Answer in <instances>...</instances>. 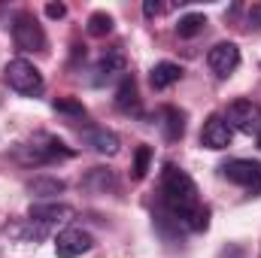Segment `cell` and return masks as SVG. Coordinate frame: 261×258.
<instances>
[{
	"label": "cell",
	"mask_w": 261,
	"mask_h": 258,
	"mask_svg": "<svg viewBox=\"0 0 261 258\" xmlns=\"http://www.w3.org/2000/svg\"><path fill=\"white\" fill-rule=\"evenodd\" d=\"M113 31V18L107 15V12H91V18H88V34L91 37H107Z\"/></svg>",
	"instance_id": "obj_16"
},
{
	"label": "cell",
	"mask_w": 261,
	"mask_h": 258,
	"mask_svg": "<svg viewBox=\"0 0 261 258\" xmlns=\"http://www.w3.org/2000/svg\"><path fill=\"white\" fill-rule=\"evenodd\" d=\"M161 200H164V207L170 210V216L179 225H189L192 231L206 228V210L200 207L197 186L186 170H179L173 164L164 167V173H161Z\"/></svg>",
	"instance_id": "obj_1"
},
{
	"label": "cell",
	"mask_w": 261,
	"mask_h": 258,
	"mask_svg": "<svg viewBox=\"0 0 261 258\" xmlns=\"http://www.w3.org/2000/svg\"><path fill=\"white\" fill-rule=\"evenodd\" d=\"M143 12H146V15H158V12H161V6H158V3H152V0H146V3H143Z\"/></svg>",
	"instance_id": "obj_22"
},
{
	"label": "cell",
	"mask_w": 261,
	"mask_h": 258,
	"mask_svg": "<svg viewBox=\"0 0 261 258\" xmlns=\"http://www.w3.org/2000/svg\"><path fill=\"white\" fill-rule=\"evenodd\" d=\"M46 15H49V18H64L67 6L64 3H49V6H46Z\"/></svg>",
	"instance_id": "obj_20"
},
{
	"label": "cell",
	"mask_w": 261,
	"mask_h": 258,
	"mask_svg": "<svg viewBox=\"0 0 261 258\" xmlns=\"http://www.w3.org/2000/svg\"><path fill=\"white\" fill-rule=\"evenodd\" d=\"M179 79H182V67L173 64V61H161V64L152 67V73H149V82H152L155 91H164V88L176 85Z\"/></svg>",
	"instance_id": "obj_10"
},
{
	"label": "cell",
	"mask_w": 261,
	"mask_h": 258,
	"mask_svg": "<svg viewBox=\"0 0 261 258\" xmlns=\"http://www.w3.org/2000/svg\"><path fill=\"white\" fill-rule=\"evenodd\" d=\"M55 110L58 113H73V116H85L82 104H76V100H55Z\"/></svg>",
	"instance_id": "obj_19"
},
{
	"label": "cell",
	"mask_w": 261,
	"mask_h": 258,
	"mask_svg": "<svg viewBox=\"0 0 261 258\" xmlns=\"http://www.w3.org/2000/svg\"><path fill=\"white\" fill-rule=\"evenodd\" d=\"M12 40L21 52H43L46 49V34L40 28V21L31 12H18L15 24H12Z\"/></svg>",
	"instance_id": "obj_3"
},
{
	"label": "cell",
	"mask_w": 261,
	"mask_h": 258,
	"mask_svg": "<svg viewBox=\"0 0 261 258\" xmlns=\"http://www.w3.org/2000/svg\"><path fill=\"white\" fill-rule=\"evenodd\" d=\"M225 179H231L234 186L246 189L252 194H261V161H249V158H234L222 167Z\"/></svg>",
	"instance_id": "obj_6"
},
{
	"label": "cell",
	"mask_w": 261,
	"mask_h": 258,
	"mask_svg": "<svg viewBox=\"0 0 261 258\" xmlns=\"http://www.w3.org/2000/svg\"><path fill=\"white\" fill-rule=\"evenodd\" d=\"M149 161H152V149H149V146H140L137 155H134V179H143V176H146Z\"/></svg>",
	"instance_id": "obj_18"
},
{
	"label": "cell",
	"mask_w": 261,
	"mask_h": 258,
	"mask_svg": "<svg viewBox=\"0 0 261 258\" xmlns=\"http://www.w3.org/2000/svg\"><path fill=\"white\" fill-rule=\"evenodd\" d=\"M228 128L240 131L246 137H261V107L252 100H234L228 107Z\"/></svg>",
	"instance_id": "obj_4"
},
{
	"label": "cell",
	"mask_w": 261,
	"mask_h": 258,
	"mask_svg": "<svg viewBox=\"0 0 261 258\" xmlns=\"http://www.w3.org/2000/svg\"><path fill=\"white\" fill-rule=\"evenodd\" d=\"M206 64H210V70L216 76H222V79L231 76L240 67V49H237V43H216L210 49V55H206Z\"/></svg>",
	"instance_id": "obj_8"
},
{
	"label": "cell",
	"mask_w": 261,
	"mask_h": 258,
	"mask_svg": "<svg viewBox=\"0 0 261 258\" xmlns=\"http://www.w3.org/2000/svg\"><path fill=\"white\" fill-rule=\"evenodd\" d=\"M88 143H91L100 155H119V149H122L119 137H116L113 131H107V128H94L91 134H88Z\"/></svg>",
	"instance_id": "obj_11"
},
{
	"label": "cell",
	"mask_w": 261,
	"mask_h": 258,
	"mask_svg": "<svg viewBox=\"0 0 261 258\" xmlns=\"http://www.w3.org/2000/svg\"><path fill=\"white\" fill-rule=\"evenodd\" d=\"M164 119H167V140H179L182 131H186V125H182V113H176L173 107H167V110H164Z\"/></svg>",
	"instance_id": "obj_17"
},
{
	"label": "cell",
	"mask_w": 261,
	"mask_h": 258,
	"mask_svg": "<svg viewBox=\"0 0 261 258\" xmlns=\"http://www.w3.org/2000/svg\"><path fill=\"white\" fill-rule=\"evenodd\" d=\"M67 186L61 179H55V176H34L31 183H28V192L31 194H40V197H52V194H61Z\"/></svg>",
	"instance_id": "obj_14"
},
{
	"label": "cell",
	"mask_w": 261,
	"mask_h": 258,
	"mask_svg": "<svg viewBox=\"0 0 261 258\" xmlns=\"http://www.w3.org/2000/svg\"><path fill=\"white\" fill-rule=\"evenodd\" d=\"M94 85H103L107 79H113V76H119V73H125V58L122 55H107V58H100V64L94 67Z\"/></svg>",
	"instance_id": "obj_13"
},
{
	"label": "cell",
	"mask_w": 261,
	"mask_h": 258,
	"mask_svg": "<svg viewBox=\"0 0 261 258\" xmlns=\"http://www.w3.org/2000/svg\"><path fill=\"white\" fill-rule=\"evenodd\" d=\"M6 85H9L12 91L24 94V97H34V94L43 91V73L31 64V61L15 58V61L6 64Z\"/></svg>",
	"instance_id": "obj_2"
},
{
	"label": "cell",
	"mask_w": 261,
	"mask_h": 258,
	"mask_svg": "<svg viewBox=\"0 0 261 258\" xmlns=\"http://www.w3.org/2000/svg\"><path fill=\"white\" fill-rule=\"evenodd\" d=\"M116 107L122 110V113H137L140 110V97H137V82L125 76L122 79V85H119V91H116Z\"/></svg>",
	"instance_id": "obj_12"
},
{
	"label": "cell",
	"mask_w": 261,
	"mask_h": 258,
	"mask_svg": "<svg viewBox=\"0 0 261 258\" xmlns=\"http://www.w3.org/2000/svg\"><path fill=\"white\" fill-rule=\"evenodd\" d=\"M70 219H73V207H67V203H31V210H28V222L37 225V237H43L49 228L64 225Z\"/></svg>",
	"instance_id": "obj_5"
},
{
	"label": "cell",
	"mask_w": 261,
	"mask_h": 258,
	"mask_svg": "<svg viewBox=\"0 0 261 258\" xmlns=\"http://www.w3.org/2000/svg\"><path fill=\"white\" fill-rule=\"evenodd\" d=\"M91 246H94V240L82 228H64L55 237V255L58 258H79V255H85Z\"/></svg>",
	"instance_id": "obj_7"
},
{
	"label": "cell",
	"mask_w": 261,
	"mask_h": 258,
	"mask_svg": "<svg viewBox=\"0 0 261 258\" xmlns=\"http://www.w3.org/2000/svg\"><path fill=\"white\" fill-rule=\"evenodd\" d=\"M200 146H206V149H213V152L228 149V146H231V128H228V122L219 119V116L206 119V122H203V131H200Z\"/></svg>",
	"instance_id": "obj_9"
},
{
	"label": "cell",
	"mask_w": 261,
	"mask_h": 258,
	"mask_svg": "<svg viewBox=\"0 0 261 258\" xmlns=\"http://www.w3.org/2000/svg\"><path fill=\"white\" fill-rule=\"evenodd\" d=\"M203 28H206V15H200V12H189V15H182V18H179L176 34L189 40V37H197Z\"/></svg>",
	"instance_id": "obj_15"
},
{
	"label": "cell",
	"mask_w": 261,
	"mask_h": 258,
	"mask_svg": "<svg viewBox=\"0 0 261 258\" xmlns=\"http://www.w3.org/2000/svg\"><path fill=\"white\" fill-rule=\"evenodd\" d=\"M249 28H255V31L261 28V3L249 9Z\"/></svg>",
	"instance_id": "obj_21"
}]
</instances>
